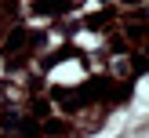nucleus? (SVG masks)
<instances>
[{
  "label": "nucleus",
  "mask_w": 149,
  "mask_h": 138,
  "mask_svg": "<svg viewBox=\"0 0 149 138\" xmlns=\"http://www.w3.org/2000/svg\"><path fill=\"white\" fill-rule=\"evenodd\" d=\"M51 80H55V84H80V80H84V65L80 62H62V65L51 69Z\"/></svg>",
  "instance_id": "obj_1"
}]
</instances>
